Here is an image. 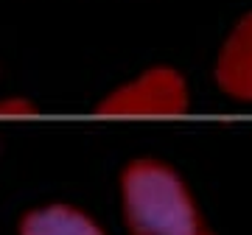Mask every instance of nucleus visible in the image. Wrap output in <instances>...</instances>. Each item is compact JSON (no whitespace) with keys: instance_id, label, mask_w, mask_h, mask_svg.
<instances>
[{"instance_id":"f257e3e1","label":"nucleus","mask_w":252,"mask_h":235,"mask_svg":"<svg viewBox=\"0 0 252 235\" xmlns=\"http://www.w3.org/2000/svg\"><path fill=\"white\" fill-rule=\"evenodd\" d=\"M129 235H210L185 182L160 160H135L121 176Z\"/></svg>"},{"instance_id":"f03ea898","label":"nucleus","mask_w":252,"mask_h":235,"mask_svg":"<svg viewBox=\"0 0 252 235\" xmlns=\"http://www.w3.org/2000/svg\"><path fill=\"white\" fill-rule=\"evenodd\" d=\"M188 107V90L182 76L168 67L146 70L140 79L124 84L98 104L101 115H177Z\"/></svg>"},{"instance_id":"7ed1b4c3","label":"nucleus","mask_w":252,"mask_h":235,"mask_svg":"<svg viewBox=\"0 0 252 235\" xmlns=\"http://www.w3.org/2000/svg\"><path fill=\"white\" fill-rule=\"evenodd\" d=\"M216 76L230 95L252 101V14L238 23L221 48Z\"/></svg>"},{"instance_id":"20e7f679","label":"nucleus","mask_w":252,"mask_h":235,"mask_svg":"<svg viewBox=\"0 0 252 235\" xmlns=\"http://www.w3.org/2000/svg\"><path fill=\"white\" fill-rule=\"evenodd\" d=\"M20 235H104V230L79 207L48 205L23 216Z\"/></svg>"},{"instance_id":"39448f33","label":"nucleus","mask_w":252,"mask_h":235,"mask_svg":"<svg viewBox=\"0 0 252 235\" xmlns=\"http://www.w3.org/2000/svg\"><path fill=\"white\" fill-rule=\"evenodd\" d=\"M36 109L34 104H28L26 98H6V101H0V115H34Z\"/></svg>"}]
</instances>
